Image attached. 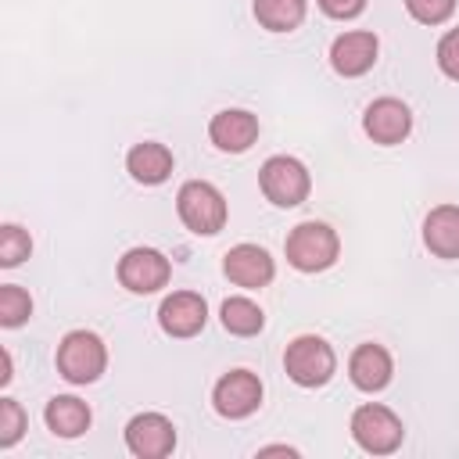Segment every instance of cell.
<instances>
[{
  "label": "cell",
  "mask_w": 459,
  "mask_h": 459,
  "mask_svg": "<svg viewBox=\"0 0 459 459\" xmlns=\"http://www.w3.org/2000/svg\"><path fill=\"white\" fill-rule=\"evenodd\" d=\"M283 251H287V262H290L298 273H323V269H330V265L337 262L341 240H337V233H333L326 222L308 219V222H298V226L287 233Z\"/></svg>",
  "instance_id": "1"
},
{
  "label": "cell",
  "mask_w": 459,
  "mask_h": 459,
  "mask_svg": "<svg viewBox=\"0 0 459 459\" xmlns=\"http://www.w3.org/2000/svg\"><path fill=\"white\" fill-rule=\"evenodd\" d=\"M176 212H179L183 226L201 233V237H212V233H219L226 226V197L208 179L183 183L179 194H176Z\"/></svg>",
  "instance_id": "2"
},
{
  "label": "cell",
  "mask_w": 459,
  "mask_h": 459,
  "mask_svg": "<svg viewBox=\"0 0 459 459\" xmlns=\"http://www.w3.org/2000/svg\"><path fill=\"white\" fill-rule=\"evenodd\" d=\"M108 369V348L93 330H72L57 344V373L68 384H93Z\"/></svg>",
  "instance_id": "3"
},
{
  "label": "cell",
  "mask_w": 459,
  "mask_h": 459,
  "mask_svg": "<svg viewBox=\"0 0 459 459\" xmlns=\"http://www.w3.org/2000/svg\"><path fill=\"white\" fill-rule=\"evenodd\" d=\"M283 369H287V377L298 387H323L333 377V369H337V355H333V348L323 337L301 333V337H294L287 344Z\"/></svg>",
  "instance_id": "4"
},
{
  "label": "cell",
  "mask_w": 459,
  "mask_h": 459,
  "mask_svg": "<svg viewBox=\"0 0 459 459\" xmlns=\"http://www.w3.org/2000/svg\"><path fill=\"white\" fill-rule=\"evenodd\" d=\"M258 186L262 194L276 204V208H294L308 197L312 190V179H308V169L290 158V154H273L265 158V165L258 169Z\"/></svg>",
  "instance_id": "5"
},
{
  "label": "cell",
  "mask_w": 459,
  "mask_h": 459,
  "mask_svg": "<svg viewBox=\"0 0 459 459\" xmlns=\"http://www.w3.org/2000/svg\"><path fill=\"white\" fill-rule=\"evenodd\" d=\"M351 437H355V445H359L362 452L391 455V452L402 445L405 427H402V420H398L387 405L369 402V405H359V409L351 412Z\"/></svg>",
  "instance_id": "6"
},
{
  "label": "cell",
  "mask_w": 459,
  "mask_h": 459,
  "mask_svg": "<svg viewBox=\"0 0 459 459\" xmlns=\"http://www.w3.org/2000/svg\"><path fill=\"white\" fill-rule=\"evenodd\" d=\"M212 405L226 420H244L262 405V380L251 369H230L215 380Z\"/></svg>",
  "instance_id": "7"
},
{
  "label": "cell",
  "mask_w": 459,
  "mask_h": 459,
  "mask_svg": "<svg viewBox=\"0 0 459 459\" xmlns=\"http://www.w3.org/2000/svg\"><path fill=\"white\" fill-rule=\"evenodd\" d=\"M169 276H172V265L154 247H129L118 258V283L133 294H154L169 283Z\"/></svg>",
  "instance_id": "8"
},
{
  "label": "cell",
  "mask_w": 459,
  "mask_h": 459,
  "mask_svg": "<svg viewBox=\"0 0 459 459\" xmlns=\"http://www.w3.org/2000/svg\"><path fill=\"white\" fill-rule=\"evenodd\" d=\"M126 448L136 459H161L176 448V427L161 412H136L126 423Z\"/></svg>",
  "instance_id": "9"
},
{
  "label": "cell",
  "mask_w": 459,
  "mask_h": 459,
  "mask_svg": "<svg viewBox=\"0 0 459 459\" xmlns=\"http://www.w3.org/2000/svg\"><path fill=\"white\" fill-rule=\"evenodd\" d=\"M377 36L366 32V29H351V32H341L333 43H330V65L337 75L344 79H355V75H366L373 65H377Z\"/></svg>",
  "instance_id": "10"
},
{
  "label": "cell",
  "mask_w": 459,
  "mask_h": 459,
  "mask_svg": "<svg viewBox=\"0 0 459 459\" xmlns=\"http://www.w3.org/2000/svg\"><path fill=\"white\" fill-rule=\"evenodd\" d=\"M362 129H366V136L373 143H384V147L402 143L409 136V129H412V111L398 97H380V100H373L366 108Z\"/></svg>",
  "instance_id": "11"
},
{
  "label": "cell",
  "mask_w": 459,
  "mask_h": 459,
  "mask_svg": "<svg viewBox=\"0 0 459 459\" xmlns=\"http://www.w3.org/2000/svg\"><path fill=\"white\" fill-rule=\"evenodd\" d=\"M158 323L169 337H194L208 323V305L194 290H176L158 305Z\"/></svg>",
  "instance_id": "12"
},
{
  "label": "cell",
  "mask_w": 459,
  "mask_h": 459,
  "mask_svg": "<svg viewBox=\"0 0 459 459\" xmlns=\"http://www.w3.org/2000/svg\"><path fill=\"white\" fill-rule=\"evenodd\" d=\"M222 273H226L237 287L258 290V287H265V283L276 276V265H273V258H269L265 247H258V244H237V247H230L226 258H222Z\"/></svg>",
  "instance_id": "13"
},
{
  "label": "cell",
  "mask_w": 459,
  "mask_h": 459,
  "mask_svg": "<svg viewBox=\"0 0 459 459\" xmlns=\"http://www.w3.org/2000/svg\"><path fill=\"white\" fill-rule=\"evenodd\" d=\"M348 377L359 391H384L394 377V362H391V351L384 344H359L348 359Z\"/></svg>",
  "instance_id": "14"
},
{
  "label": "cell",
  "mask_w": 459,
  "mask_h": 459,
  "mask_svg": "<svg viewBox=\"0 0 459 459\" xmlns=\"http://www.w3.org/2000/svg\"><path fill=\"white\" fill-rule=\"evenodd\" d=\"M208 136H212V143L219 151L240 154V151H247L258 140V118L251 111H244V108H226V111L212 115Z\"/></svg>",
  "instance_id": "15"
},
{
  "label": "cell",
  "mask_w": 459,
  "mask_h": 459,
  "mask_svg": "<svg viewBox=\"0 0 459 459\" xmlns=\"http://www.w3.org/2000/svg\"><path fill=\"white\" fill-rule=\"evenodd\" d=\"M172 151L165 147V143H158V140H143V143H136L129 154H126V169H129V176L136 179V183H143V186H158V183H165L169 176H172Z\"/></svg>",
  "instance_id": "16"
},
{
  "label": "cell",
  "mask_w": 459,
  "mask_h": 459,
  "mask_svg": "<svg viewBox=\"0 0 459 459\" xmlns=\"http://www.w3.org/2000/svg\"><path fill=\"white\" fill-rule=\"evenodd\" d=\"M423 244L437 258H459V204H437L427 212Z\"/></svg>",
  "instance_id": "17"
},
{
  "label": "cell",
  "mask_w": 459,
  "mask_h": 459,
  "mask_svg": "<svg viewBox=\"0 0 459 459\" xmlns=\"http://www.w3.org/2000/svg\"><path fill=\"white\" fill-rule=\"evenodd\" d=\"M43 420H47V427H50L57 437H79V434H86L93 412H90V405H86L82 398H75V394H57V398L47 402Z\"/></svg>",
  "instance_id": "18"
},
{
  "label": "cell",
  "mask_w": 459,
  "mask_h": 459,
  "mask_svg": "<svg viewBox=\"0 0 459 459\" xmlns=\"http://www.w3.org/2000/svg\"><path fill=\"white\" fill-rule=\"evenodd\" d=\"M219 316H222V326L230 333H237V337H255L265 326V312L251 298H240V294L237 298H226L222 308H219Z\"/></svg>",
  "instance_id": "19"
},
{
  "label": "cell",
  "mask_w": 459,
  "mask_h": 459,
  "mask_svg": "<svg viewBox=\"0 0 459 459\" xmlns=\"http://www.w3.org/2000/svg\"><path fill=\"white\" fill-rule=\"evenodd\" d=\"M308 0H255V18L269 32H290L305 22Z\"/></svg>",
  "instance_id": "20"
},
{
  "label": "cell",
  "mask_w": 459,
  "mask_h": 459,
  "mask_svg": "<svg viewBox=\"0 0 459 459\" xmlns=\"http://www.w3.org/2000/svg\"><path fill=\"white\" fill-rule=\"evenodd\" d=\"M32 316V298L29 290L14 287V283H4L0 287V326H22L25 319Z\"/></svg>",
  "instance_id": "21"
},
{
  "label": "cell",
  "mask_w": 459,
  "mask_h": 459,
  "mask_svg": "<svg viewBox=\"0 0 459 459\" xmlns=\"http://www.w3.org/2000/svg\"><path fill=\"white\" fill-rule=\"evenodd\" d=\"M29 251H32V237L22 226L14 222L0 226V265L4 269H14L22 258H29Z\"/></svg>",
  "instance_id": "22"
},
{
  "label": "cell",
  "mask_w": 459,
  "mask_h": 459,
  "mask_svg": "<svg viewBox=\"0 0 459 459\" xmlns=\"http://www.w3.org/2000/svg\"><path fill=\"white\" fill-rule=\"evenodd\" d=\"M25 434V412L14 398H0V448H11Z\"/></svg>",
  "instance_id": "23"
},
{
  "label": "cell",
  "mask_w": 459,
  "mask_h": 459,
  "mask_svg": "<svg viewBox=\"0 0 459 459\" xmlns=\"http://www.w3.org/2000/svg\"><path fill=\"white\" fill-rule=\"evenodd\" d=\"M405 11L423 25H441L452 18L455 0H405Z\"/></svg>",
  "instance_id": "24"
},
{
  "label": "cell",
  "mask_w": 459,
  "mask_h": 459,
  "mask_svg": "<svg viewBox=\"0 0 459 459\" xmlns=\"http://www.w3.org/2000/svg\"><path fill=\"white\" fill-rule=\"evenodd\" d=\"M437 68L459 82V29H448L437 39Z\"/></svg>",
  "instance_id": "25"
},
{
  "label": "cell",
  "mask_w": 459,
  "mask_h": 459,
  "mask_svg": "<svg viewBox=\"0 0 459 459\" xmlns=\"http://www.w3.org/2000/svg\"><path fill=\"white\" fill-rule=\"evenodd\" d=\"M316 4H319V11H323L326 18H341V22L366 11V0H316Z\"/></svg>",
  "instance_id": "26"
},
{
  "label": "cell",
  "mask_w": 459,
  "mask_h": 459,
  "mask_svg": "<svg viewBox=\"0 0 459 459\" xmlns=\"http://www.w3.org/2000/svg\"><path fill=\"white\" fill-rule=\"evenodd\" d=\"M11 351L7 348H0V384H11Z\"/></svg>",
  "instance_id": "27"
},
{
  "label": "cell",
  "mask_w": 459,
  "mask_h": 459,
  "mask_svg": "<svg viewBox=\"0 0 459 459\" xmlns=\"http://www.w3.org/2000/svg\"><path fill=\"white\" fill-rule=\"evenodd\" d=\"M276 452L280 455H298L290 445H265V448H258V455H276Z\"/></svg>",
  "instance_id": "28"
}]
</instances>
